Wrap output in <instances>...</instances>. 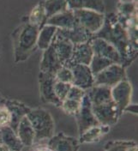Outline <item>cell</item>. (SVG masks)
Segmentation results:
<instances>
[{"label":"cell","instance_id":"cell-34","mask_svg":"<svg viewBox=\"0 0 138 151\" xmlns=\"http://www.w3.org/2000/svg\"><path fill=\"white\" fill-rule=\"evenodd\" d=\"M85 94H86V91H84V90H83L82 88H80L78 87H75V86L72 85L71 88H70V89L69 90V93L67 94L66 98L82 101V100H83V98L84 97Z\"/></svg>","mask_w":138,"mask_h":151},{"label":"cell","instance_id":"cell-10","mask_svg":"<svg viewBox=\"0 0 138 151\" xmlns=\"http://www.w3.org/2000/svg\"><path fill=\"white\" fill-rule=\"evenodd\" d=\"M73 74L72 85L82 88L84 91L90 89L94 83V76L88 65H73L68 67Z\"/></svg>","mask_w":138,"mask_h":151},{"label":"cell","instance_id":"cell-11","mask_svg":"<svg viewBox=\"0 0 138 151\" xmlns=\"http://www.w3.org/2000/svg\"><path fill=\"white\" fill-rule=\"evenodd\" d=\"M89 42L93 52V55H98L108 58L115 64L121 65L122 60L118 50L112 45H111L110 43H108L107 41H106L101 38L93 37V36Z\"/></svg>","mask_w":138,"mask_h":151},{"label":"cell","instance_id":"cell-39","mask_svg":"<svg viewBox=\"0 0 138 151\" xmlns=\"http://www.w3.org/2000/svg\"><path fill=\"white\" fill-rule=\"evenodd\" d=\"M4 98H2V99H0V104H2L4 102Z\"/></svg>","mask_w":138,"mask_h":151},{"label":"cell","instance_id":"cell-22","mask_svg":"<svg viewBox=\"0 0 138 151\" xmlns=\"http://www.w3.org/2000/svg\"><path fill=\"white\" fill-rule=\"evenodd\" d=\"M110 130V126L98 124L95 126H93L91 128L88 129L87 131L79 135L80 143H92L98 142L100 139L107 134Z\"/></svg>","mask_w":138,"mask_h":151},{"label":"cell","instance_id":"cell-24","mask_svg":"<svg viewBox=\"0 0 138 151\" xmlns=\"http://www.w3.org/2000/svg\"><path fill=\"white\" fill-rule=\"evenodd\" d=\"M58 28L51 25H43L39 30L37 39V47L40 50H46L52 42Z\"/></svg>","mask_w":138,"mask_h":151},{"label":"cell","instance_id":"cell-32","mask_svg":"<svg viewBox=\"0 0 138 151\" xmlns=\"http://www.w3.org/2000/svg\"><path fill=\"white\" fill-rule=\"evenodd\" d=\"M71 86L72 84H70V83H62V82L56 80L55 84H54V91H55L57 97L61 101H63L66 98Z\"/></svg>","mask_w":138,"mask_h":151},{"label":"cell","instance_id":"cell-6","mask_svg":"<svg viewBox=\"0 0 138 151\" xmlns=\"http://www.w3.org/2000/svg\"><path fill=\"white\" fill-rule=\"evenodd\" d=\"M92 111L100 124L110 127L118 122L121 117L119 108L113 100L105 103L92 105Z\"/></svg>","mask_w":138,"mask_h":151},{"label":"cell","instance_id":"cell-17","mask_svg":"<svg viewBox=\"0 0 138 151\" xmlns=\"http://www.w3.org/2000/svg\"><path fill=\"white\" fill-rule=\"evenodd\" d=\"M4 103L9 108L10 114H11V122L9 124V127L17 133V129L20 120L28 114L31 108L28 107L27 106H25L22 102L13 101V100L4 99Z\"/></svg>","mask_w":138,"mask_h":151},{"label":"cell","instance_id":"cell-31","mask_svg":"<svg viewBox=\"0 0 138 151\" xmlns=\"http://www.w3.org/2000/svg\"><path fill=\"white\" fill-rule=\"evenodd\" d=\"M55 78L57 81L72 84L73 74L70 68H68L66 66H63L60 70H58L57 71V73L55 74Z\"/></svg>","mask_w":138,"mask_h":151},{"label":"cell","instance_id":"cell-1","mask_svg":"<svg viewBox=\"0 0 138 151\" xmlns=\"http://www.w3.org/2000/svg\"><path fill=\"white\" fill-rule=\"evenodd\" d=\"M93 37L101 38L118 50L122 60L121 65L124 68L129 65L137 57V47L130 41L128 33L119 22L117 14L105 15L104 24Z\"/></svg>","mask_w":138,"mask_h":151},{"label":"cell","instance_id":"cell-18","mask_svg":"<svg viewBox=\"0 0 138 151\" xmlns=\"http://www.w3.org/2000/svg\"><path fill=\"white\" fill-rule=\"evenodd\" d=\"M52 45L63 66H65L72 57L74 45L68 40L59 37L56 35L52 40Z\"/></svg>","mask_w":138,"mask_h":151},{"label":"cell","instance_id":"cell-9","mask_svg":"<svg viewBox=\"0 0 138 151\" xmlns=\"http://www.w3.org/2000/svg\"><path fill=\"white\" fill-rule=\"evenodd\" d=\"M111 97L117 105L120 114L122 115L124 109L130 104L132 95V87L127 79L121 81L113 88H111Z\"/></svg>","mask_w":138,"mask_h":151},{"label":"cell","instance_id":"cell-40","mask_svg":"<svg viewBox=\"0 0 138 151\" xmlns=\"http://www.w3.org/2000/svg\"><path fill=\"white\" fill-rule=\"evenodd\" d=\"M2 98H3V96H2V95H1V94H0V99H2Z\"/></svg>","mask_w":138,"mask_h":151},{"label":"cell","instance_id":"cell-13","mask_svg":"<svg viewBox=\"0 0 138 151\" xmlns=\"http://www.w3.org/2000/svg\"><path fill=\"white\" fill-rule=\"evenodd\" d=\"M80 142L73 137L59 133L48 140L47 145L53 151H78Z\"/></svg>","mask_w":138,"mask_h":151},{"label":"cell","instance_id":"cell-25","mask_svg":"<svg viewBox=\"0 0 138 151\" xmlns=\"http://www.w3.org/2000/svg\"><path fill=\"white\" fill-rule=\"evenodd\" d=\"M43 3L46 11V20L54 15L69 9L67 5V0H46Z\"/></svg>","mask_w":138,"mask_h":151},{"label":"cell","instance_id":"cell-16","mask_svg":"<svg viewBox=\"0 0 138 151\" xmlns=\"http://www.w3.org/2000/svg\"><path fill=\"white\" fill-rule=\"evenodd\" d=\"M77 21L74 15L73 10L67 9L64 12L54 15L50 18L46 19L44 22V25H51L54 26L57 28L60 29H71L76 24Z\"/></svg>","mask_w":138,"mask_h":151},{"label":"cell","instance_id":"cell-27","mask_svg":"<svg viewBox=\"0 0 138 151\" xmlns=\"http://www.w3.org/2000/svg\"><path fill=\"white\" fill-rule=\"evenodd\" d=\"M111 64H114L110 59L103 58V57L98 56V55H93L92 58V60L89 64V68L92 71L93 76L100 73L103 70L110 66Z\"/></svg>","mask_w":138,"mask_h":151},{"label":"cell","instance_id":"cell-28","mask_svg":"<svg viewBox=\"0 0 138 151\" xmlns=\"http://www.w3.org/2000/svg\"><path fill=\"white\" fill-rule=\"evenodd\" d=\"M119 13L120 17L129 18L135 16H137V2H129V3H120L119 5Z\"/></svg>","mask_w":138,"mask_h":151},{"label":"cell","instance_id":"cell-14","mask_svg":"<svg viewBox=\"0 0 138 151\" xmlns=\"http://www.w3.org/2000/svg\"><path fill=\"white\" fill-rule=\"evenodd\" d=\"M93 56L92 47L90 42H85L77 45H74L73 52L70 60L65 65L66 67L73 65H89L92 58Z\"/></svg>","mask_w":138,"mask_h":151},{"label":"cell","instance_id":"cell-20","mask_svg":"<svg viewBox=\"0 0 138 151\" xmlns=\"http://www.w3.org/2000/svg\"><path fill=\"white\" fill-rule=\"evenodd\" d=\"M68 9L70 10L75 9H90L96 12L105 14L106 6L103 0H67Z\"/></svg>","mask_w":138,"mask_h":151},{"label":"cell","instance_id":"cell-41","mask_svg":"<svg viewBox=\"0 0 138 151\" xmlns=\"http://www.w3.org/2000/svg\"><path fill=\"white\" fill-rule=\"evenodd\" d=\"M0 142H1V133H0Z\"/></svg>","mask_w":138,"mask_h":151},{"label":"cell","instance_id":"cell-30","mask_svg":"<svg viewBox=\"0 0 138 151\" xmlns=\"http://www.w3.org/2000/svg\"><path fill=\"white\" fill-rule=\"evenodd\" d=\"M137 143L132 141H114L107 142L106 146V151H126L130 146Z\"/></svg>","mask_w":138,"mask_h":151},{"label":"cell","instance_id":"cell-4","mask_svg":"<svg viewBox=\"0 0 138 151\" xmlns=\"http://www.w3.org/2000/svg\"><path fill=\"white\" fill-rule=\"evenodd\" d=\"M125 79H127L125 68L114 63L94 76L93 86H106L111 88Z\"/></svg>","mask_w":138,"mask_h":151},{"label":"cell","instance_id":"cell-19","mask_svg":"<svg viewBox=\"0 0 138 151\" xmlns=\"http://www.w3.org/2000/svg\"><path fill=\"white\" fill-rule=\"evenodd\" d=\"M17 135L24 147H32L34 144L35 134L27 116H24L20 120L17 129Z\"/></svg>","mask_w":138,"mask_h":151},{"label":"cell","instance_id":"cell-37","mask_svg":"<svg viewBox=\"0 0 138 151\" xmlns=\"http://www.w3.org/2000/svg\"><path fill=\"white\" fill-rule=\"evenodd\" d=\"M0 151H9V150L7 149V147L4 144L0 142Z\"/></svg>","mask_w":138,"mask_h":151},{"label":"cell","instance_id":"cell-15","mask_svg":"<svg viewBox=\"0 0 138 151\" xmlns=\"http://www.w3.org/2000/svg\"><path fill=\"white\" fill-rule=\"evenodd\" d=\"M62 67L63 65L57 55L52 45L51 44L47 49L44 50L40 62V71L55 76L57 71Z\"/></svg>","mask_w":138,"mask_h":151},{"label":"cell","instance_id":"cell-35","mask_svg":"<svg viewBox=\"0 0 138 151\" xmlns=\"http://www.w3.org/2000/svg\"><path fill=\"white\" fill-rule=\"evenodd\" d=\"M33 146H34V148L32 149L31 151H53L47 145V143L37 142V143H34Z\"/></svg>","mask_w":138,"mask_h":151},{"label":"cell","instance_id":"cell-38","mask_svg":"<svg viewBox=\"0 0 138 151\" xmlns=\"http://www.w3.org/2000/svg\"><path fill=\"white\" fill-rule=\"evenodd\" d=\"M137 0H120V3H129V2H137Z\"/></svg>","mask_w":138,"mask_h":151},{"label":"cell","instance_id":"cell-12","mask_svg":"<svg viewBox=\"0 0 138 151\" xmlns=\"http://www.w3.org/2000/svg\"><path fill=\"white\" fill-rule=\"evenodd\" d=\"M56 35L68 40L73 45L88 42L93 36V34L89 33L88 30H86L78 23L71 29L58 28L56 32Z\"/></svg>","mask_w":138,"mask_h":151},{"label":"cell","instance_id":"cell-3","mask_svg":"<svg viewBox=\"0 0 138 151\" xmlns=\"http://www.w3.org/2000/svg\"><path fill=\"white\" fill-rule=\"evenodd\" d=\"M26 116L34 131V143L49 140L54 136V120L48 111L42 108L30 109Z\"/></svg>","mask_w":138,"mask_h":151},{"label":"cell","instance_id":"cell-33","mask_svg":"<svg viewBox=\"0 0 138 151\" xmlns=\"http://www.w3.org/2000/svg\"><path fill=\"white\" fill-rule=\"evenodd\" d=\"M4 102L0 104V128L9 126L10 122H11L10 112H9V108L4 105Z\"/></svg>","mask_w":138,"mask_h":151},{"label":"cell","instance_id":"cell-29","mask_svg":"<svg viewBox=\"0 0 138 151\" xmlns=\"http://www.w3.org/2000/svg\"><path fill=\"white\" fill-rule=\"evenodd\" d=\"M81 103H82V101L66 98L62 101V105H61L60 108H62V110L65 113L75 117L80 111Z\"/></svg>","mask_w":138,"mask_h":151},{"label":"cell","instance_id":"cell-26","mask_svg":"<svg viewBox=\"0 0 138 151\" xmlns=\"http://www.w3.org/2000/svg\"><path fill=\"white\" fill-rule=\"evenodd\" d=\"M45 21H46V11L44 8V3L40 2L32 9L28 17V22L34 26H37L40 28L44 25Z\"/></svg>","mask_w":138,"mask_h":151},{"label":"cell","instance_id":"cell-7","mask_svg":"<svg viewBox=\"0 0 138 151\" xmlns=\"http://www.w3.org/2000/svg\"><path fill=\"white\" fill-rule=\"evenodd\" d=\"M55 76L40 72L39 74V85H40V99L43 102L54 105L57 107H61L62 101L57 97L54 91L55 84Z\"/></svg>","mask_w":138,"mask_h":151},{"label":"cell","instance_id":"cell-8","mask_svg":"<svg viewBox=\"0 0 138 151\" xmlns=\"http://www.w3.org/2000/svg\"><path fill=\"white\" fill-rule=\"evenodd\" d=\"M75 119L77 120L79 135H81L85 131H87L88 129L91 128L93 126L100 124L93 113L92 103L87 93L85 94L82 100L81 108L78 114L75 116Z\"/></svg>","mask_w":138,"mask_h":151},{"label":"cell","instance_id":"cell-2","mask_svg":"<svg viewBox=\"0 0 138 151\" xmlns=\"http://www.w3.org/2000/svg\"><path fill=\"white\" fill-rule=\"evenodd\" d=\"M40 28L29 22L23 23L13 33L14 55L16 63L27 60L37 47Z\"/></svg>","mask_w":138,"mask_h":151},{"label":"cell","instance_id":"cell-23","mask_svg":"<svg viewBox=\"0 0 138 151\" xmlns=\"http://www.w3.org/2000/svg\"><path fill=\"white\" fill-rule=\"evenodd\" d=\"M92 105L105 103L112 101L111 88L106 86H93L86 91Z\"/></svg>","mask_w":138,"mask_h":151},{"label":"cell","instance_id":"cell-36","mask_svg":"<svg viewBox=\"0 0 138 151\" xmlns=\"http://www.w3.org/2000/svg\"><path fill=\"white\" fill-rule=\"evenodd\" d=\"M124 112L137 114V104H129V106H127V107L124 109Z\"/></svg>","mask_w":138,"mask_h":151},{"label":"cell","instance_id":"cell-21","mask_svg":"<svg viewBox=\"0 0 138 151\" xmlns=\"http://www.w3.org/2000/svg\"><path fill=\"white\" fill-rule=\"evenodd\" d=\"M1 133V142L4 144L9 151H22L23 144L20 141L17 133L9 126L0 128Z\"/></svg>","mask_w":138,"mask_h":151},{"label":"cell","instance_id":"cell-5","mask_svg":"<svg viewBox=\"0 0 138 151\" xmlns=\"http://www.w3.org/2000/svg\"><path fill=\"white\" fill-rule=\"evenodd\" d=\"M73 13L78 24L93 35L96 34L104 24L105 14L90 9H75Z\"/></svg>","mask_w":138,"mask_h":151}]
</instances>
